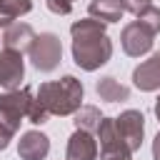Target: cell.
Masks as SVG:
<instances>
[{
  "label": "cell",
  "mask_w": 160,
  "mask_h": 160,
  "mask_svg": "<svg viewBox=\"0 0 160 160\" xmlns=\"http://www.w3.org/2000/svg\"><path fill=\"white\" fill-rule=\"evenodd\" d=\"M70 35H72V60L80 70L92 72L112 58V40L105 32V22L95 18L75 20L70 25Z\"/></svg>",
  "instance_id": "1"
},
{
  "label": "cell",
  "mask_w": 160,
  "mask_h": 160,
  "mask_svg": "<svg viewBox=\"0 0 160 160\" xmlns=\"http://www.w3.org/2000/svg\"><path fill=\"white\" fill-rule=\"evenodd\" d=\"M35 98L48 115H75V110L82 105L85 88L75 75H62L60 80L42 82L35 90Z\"/></svg>",
  "instance_id": "2"
},
{
  "label": "cell",
  "mask_w": 160,
  "mask_h": 160,
  "mask_svg": "<svg viewBox=\"0 0 160 160\" xmlns=\"http://www.w3.org/2000/svg\"><path fill=\"white\" fill-rule=\"evenodd\" d=\"M28 55H30V62H32L35 70L52 72L62 60V42L55 32H40V35L32 38Z\"/></svg>",
  "instance_id": "3"
},
{
  "label": "cell",
  "mask_w": 160,
  "mask_h": 160,
  "mask_svg": "<svg viewBox=\"0 0 160 160\" xmlns=\"http://www.w3.org/2000/svg\"><path fill=\"white\" fill-rule=\"evenodd\" d=\"M152 42H155V32H150L140 20L128 22L120 32V45H122L125 55H130V58H140V55L150 52Z\"/></svg>",
  "instance_id": "4"
},
{
  "label": "cell",
  "mask_w": 160,
  "mask_h": 160,
  "mask_svg": "<svg viewBox=\"0 0 160 160\" xmlns=\"http://www.w3.org/2000/svg\"><path fill=\"white\" fill-rule=\"evenodd\" d=\"M115 128L120 132V140L125 142V148L130 152L140 150L142 145V135H145V115L140 110H125L115 118Z\"/></svg>",
  "instance_id": "5"
},
{
  "label": "cell",
  "mask_w": 160,
  "mask_h": 160,
  "mask_svg": "<svg viewBox=\"0 0 160 160\" xmlns=\"http://www.w3.org/2000/svg\"><path fill=\"white\" fill-rule=\"evenodd\" d=\"M25 80V60L22 52L2 48L0 50V85L5 90H15L20 88V82Z\"/></svg>",
  "instance_id": "6"
},
{
  "label": "cell",
  "mask_w": 160,
  "mask_h": 160,
  "mask_svg": "<svg viewBox=\"0 0 160 160\" xmlns=\"http://www.w3.org/2000/svg\"><path fill=\"white\" fill-rule=\"evenodd\" d=\"M132 85L142 92H155L160 90V50L152 52L148 60H142L132 70Z\"/></svg>",
  "instance_id": "7"
},
{
  "label": "cell",
  "mask_w": 160,
  "mask_h": 160,
  "mask_svg": "<svg viewBox=\"0 0 160 160\" xmlns=\"http://www.w3.org/2000/svg\"><path fill=\"white\" fill-rule=\"evenodd\" d=\"M50 152V138L40 130H28L18 140V155L20 160H45Z\"/></svg>",
  "instance_id": "8"
},
{
  "label": "cell",
  "mask_w": 160,
  "mask_h": 160,
  "mask_svg": "<svg viewBox=\"0 0 160 160\" xmlns=\"http://www.w3.org/2000/svg\"><path fill=\"white\" fill-rule=\"evenodd\" d=\"M95 158H98V140L92 138V132L75 128V132L68 138L65 160H95Z\"/></svg>",
  "instance_id": "9"
},
{
  "label": "cell",
  "mask_w": 160,
  "mask_h": 160,
  "mask_svg": "<svg viewBox=\"0 0 160 160\" xmlns=\"http://www.w3.org/2000/svg\"><path fill=\"white\" fill-rule=\"evenodd\" d=\"M35 102V92L32 88H15V90H8L0 95V110H8L18 118H28L30 112V105Z\"/></svg>",
  "instance_id": "10"
},
{
  "label": "cell",
  "mask_w": 160,
  "mask_h": 160,
  "mask_svg": "<svg viewBox=\"0 0 160 160\" xmlns=\"http://www.w3.org/2000/svg\"><path fill=\"white\" fill-rule=\"evenodd\" d=\"M32 38H35V30L28 22H20V20L5 25V30H2V45L10 48V50H18V52H25L30 48Z\"/></svg>",
  "instance_id": "11"
},
{
  "label": "cell",
  "mask_w": 160,
  "mask_h": 160,
  "mask_svg": "<svg viewBox=\"0 0 160 160\" xmlns=\"http://www.w3.org/2000/svg\"><path fill=\"white\" fill-rule=\"evenodd\" d=\"M95 92H98V98L105 100V102H122V100L130 98V88L122 85V82H120L118 78H112V75L100 78V80L95 82Z\"/></svg>",
  "instance_id": "12"
},
{
  "label": "cell",
  "mask_w": 160,
  "mask_h": 160,
  "mask_svg": "<svg viewBox=\"0 0 160 160\" xmlns=\"http://www.w3.org/2000/svg\"><path fill=\"white\" fill-rule=\"evenodd\" d=\"M122 12L125 10H122L120 0H90V5H88V15L95 18V20H100V22H105V25L120 22Z\"/></svg>",
  "instance_id": "13"
},
{
  "label": "cell",
  "mask_w": 160,
  "mask_h": 160,
  "mask_svg": "<svg viewBox=\"0 0 160 160\" xmlns=\"http://www.w3.org/2000/svg\"><path fill=\"white\" fill-rule=\"evenodd\" d=\"M32 10V0H0V28L15 22Z\"/></svg>",
  "instance_id": "14"
},
{
  "label": "cell",
  "mask_w": 160,
  "mask_h": 160,
  "mask_svg": "<svg viewBox=\"0 0 160 160\" xmlns=\"http://www.w3.org/2000/svg\"><path fill=\"white\" fill-rule=\"evenodd\" d=\"M100 120H102V115H100V110L95 108V105H80L78 110H75V128H80V130H88V132H95L98 130V125H100Z\"/></svg>",
  "instance_id": "15"
},
{
  "label": "cell",
  "mask_w": 160,
  "mask_h": 160,
  "mask_svg": "<svg viewBox=\"0 0 160 160\" xmlns=\"http://www.w3.org/2000/svg\"><path fill=\"white\" fill-rule=\"evenodd\" d=\"M20 122H22V118H18V115H12L8 110H0V152L15 138V132L20 130Z\"/></svg>",
  "instance_id": "16"
},
{
  "label": "cell",
  "mask_w": 160,
  "mask_h": 160,
  "mask_svg": "<svg viewBox=\"0 0 160 160\" xmlns=\"http://www.w3.org/2000/svg\"><path fill=\"white\" fill-rule=\"evenodd\" d=\"M135 18H138V20H140L150 32H155V35L160 32V8L150 5V8H145V10H142L140 15H135Z\"/></svg>",
  "instance_id": "17"
},
{
  "label": "cell",
  "mask_w": 160,
  "mask_h": 160,
  "mask_svg": "<svg viewBox=\"0 0 160 160\" xmlns=\"http://www.w3.org/2000/svg\"><path fill=\"white\" fill-rule=\"evenodd\" d=\"M45 5L55 15H70L72 12V2L70 0H45Z\"/></svg>",
  "instance_id": "18"
},
{
  "label": "cell",
  "mask_w": 160,
  "mask_h": 160,
  "mask_svg": "<svg viewBox=\"0 0 160 160\" xmlns=\"http://www.w3.org/2000/svg\"><path fill=\"white\" fill-rule=\"evenodd\" d=\"M122 2V10L125 12H132V15H140L145 8L152 5V0H120Z\"/></svg>",
  "instance_id": "19"
},
{
  "label": "cell",
  "mask_w": 160,
  "mask_h": 160,
  "mask_svg": "<svg viewBox=\"0 0 160 160\" xmlns=\"http://www.w3.org/2000/svg\"><path fill=\"white\" fill-rule=\"evenodd\" d=\"M100 160H132V152L118 150V152H100Z\"/></svg>",
  "instance_id": "20"
},
{
  "label": "cell",
  "mask_w": 160,
  "mask_h": 160,
  "mask_svg": "<svg viewBox=\"0 0 160 160\" xmlns=\"http://www.w3.org/2000/svg\"><path fill=\"white\" fill-rule=\"evenodd\" d=\"M152 160H160V132L152 138Z\"/></svg>",
  "instance_id": "21"
},
{
  "label": "cell",
  "mask_w": 160,
  "mask_h": 160,
  "mask_svg": "<svg viewBox=\"0 0 160 160\" xmlns=\"http://www.w3.org/2000/svg\"><path fill=\"white\" fill-rule=\"evenodd\" d=\"M155 118H158V122H160V98L155 100Z\"/></svg>",
  "instance_id": "22"
},
{
  "label": "cell",
  "mask_w": 160,
  "mask_h": 160,
  "mask_svg": "<svg viewBox=\"0 0 160 160\" xmlns=\"http://www.w3.org/2000/svg\"><path fill=\"white\" fill-rule=\"evenodd\" d=\"M70 2H72V0H70Z\"/></svg>",
  "instance_id": "23"
}]
</instances>
